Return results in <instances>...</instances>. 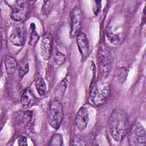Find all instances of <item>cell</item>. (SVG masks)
Here are the masks:
<instances>
[{
	"label": "cell",
	"instance_id": "6da1fadb",
	"mask_svg": "<svg viewBox=\"0 0 146 146\" xmlns=\"http://www.w3.org/2000/svg\"><path fill=\"white\" fill-rule=\"evenodd\" d=\"M128 127V118L122 110L116 109L113 111L109 120V131L111 137L117 142L125 137Z\"/></svg>",
	"mask_w": 146,
	"mask_h": 146
},
{
	"label": "cell",
	"instance_id": "7a4b0ae2",
	"mask_svg": "<svg viewBox=\"0 0 146 146\" xmlns=\"http://www.w3.org/2000/svg\"><path fill=\"white\" fill-rule=\"evenodd\" d=\"M125 33L126 26L123 17L119 15L111 19L107 27L106 35L112 44H120L124 39Z\"/></svg>",
	"mask_w": 146,
	"mask_h": 146
},
{
	"label": "cell",
	"instance_id": "3957f363",
	"mask_svg": "<svg viewBox=\"0 0 146 146\" xmlns=\"http://www.w3.org/2000/svg\"><path fill=\"white\" fill-rule=\"evenodd\" d=\"M48 121L54 129H58L63 121V108L60 100L55 99L50 103L48 109Z\"/></svg>",
	"mask_w": 146,
	"mask_h": 146
},
{
	"label": "cell",
	"instance_id": "277c9868",
	"mask_svg": "<svg viewBox=\"0 0 146 146\" xmlns=\"http://www.w3.org/2000/svg\"><path fill=\"white\" fill-rule=\"evenodd\" d=\"M110 86L106 83H96L90 88V97L95 106H102L106 102L110 94Z\"/></svg>",
	"mask_w": 146,
	"mask_h": 146
},
{
	"label": "cell",
	"instance_id": "5b68a950",
	"mask_svg": "<svg viewBox=\"0 0 146 146\" xmlns=\"http://www.w3.org/2000/svg\"><path fill=\"white\" fill-rule=\"evenodd\" d=\"M128 140L131 146H144L146 143V134L144 127L139 122L135 123L131 128Z\"/></svg>",
	"mask_w": 146,
	"mask_h": 146
},
{
	"label": "cell",
	"instance_id": "8992f818",
	"mask_svg": "<svg viewBox=\"0 0 146 146\" xmlns=\"http://www.w3.org/2000/svg\"><path fill=\"white\" fill-rule=\"evenodd\" d=\"M29 6L25 1H16L12 6L11 14V19L15 22H21L25 20L29 13Z\"/></svg>",
	"mask_w": 146,
	"mask_h": 146
},
{
	"label": "cell",
	"instance_id": "52a82bcc",
	"mask_svg": "<svg viewBox=\"0 0 146 146\" xmlns=\"http://www.w3.org/2000/svg\"><path fill=\"white\" fill-rule=\"evenodd\" d=\"M71 26L70 34L72 36H76L80 31L82 22V11L78 7H75L70 13Z\"/></svg>",
	"mask_w": 146,
	"mask_h": 146
},
{
	"label": "cell",
	"instance_id": "ba28073f",
	"mask_svg": "<svg viewBox=\"0 0 146 146\" xmlns=\"http://www.w3.org/2000/svg\"><path fill=\"white\" fill-rule=\"evenodd\" d=\"M40 54L44 60L50 59L52 48V37L48 33H44L40 41Z\"/></svg>",
	"mask_w": 146,
	"mask_h": 146
},
{
	"label": "cell",
	"instance_id": "9c48e42d",
	"mask_svg": "<svg viewBox=\"0 0 146 146\" xmlns=\"http://www.w3.org/2000/svg\"><path fill=\"white\" fill-rule=\"evenodd\" d=\"M25 30L23 26L14 27L9 36L10 42L16 46H22L25 42Z\"/></svg>",
	"mask_w": 146,
	"mask_h": 146
},
{
	"label": "cell",
	"instance_id": "30bf717a",
	"mask_svg": "<svg viewBox=\"0 0 146 146\" xmlns=\"http://www.w3.org/2000/svg\"><path fill=\"white\" fill-rule=\"evenodd\" d=\"M76 41L78 49L83 60L86 59L90 54V44L85 33L80 31L76 35Z\"/></svg>",
	"mask_w": 146,
	"mask_h": 146
},
{
	"label": "cell",
	"instance_id": "8fae6325",
	"mask_svg": "<svg viewBox=\"0 0 146 146\" xmlns=\"http://www.w3.org/2000/svg\"><path fill=\"white\" fill-rule=\"evenodd\" d=\"M98 65L99 75L102 78H106L110 72L111 68V59L109 56L102 53L99 56Z\"/></svg>",
	"mask_w": 146,
	"mask_h": 146
},
{
	"label": "cell",
	"instance_id": "7c38bea8",
	"mask_svg": "<svg viewBox=\"0 0 146 146\" xmlns=\"http://www.w3.org/2000/svg\"><path fill=\"white\" fill-rule=\"evenodd\" d=\"M89 117L87 109L85 107H81L76 113L75 117V125L80 131L84 130L88 123Z\"/></svg>",
	"mask_w": 146,
	"mask_h": 146
},
{
	"label": "cell",
	"instance_id": "4fadbf2b",
	"mask_svg": "<svg viewBox=\"0 0 146 146\" xmlns=\"http://www.w3.org/2000/svg\"><path fill=\"white\" fill-rule=\"evenodd\" d=\"M36 98L29 88L25 89L21 96L20 102L25 108H30L36 103Z\"/></svg>",
	"mask_w": 146,
	"mask_h": 146
},
{
	"label": "cell",
	"instance_id": "5bb4252c",
	"mask_svg": "<svg viewBox=\"0 0 146 146\" xmlns=\"http://www.w3.org/2000/svg\"><path fill=\"white\" fill-rule=\"evenodd\" d=\"M5 65L6 70L9 74H13L17 69V62L14 58L11 56L7 55L5 58Z\"/></svg>",
	"mask_w": 146,
	"mask_h": 146
},
{
	"label": "cell",
	"instance_id": "9a60e30c",
	"mask_svg": "<svg viewBox=\"0 0 146 146\" xmlns=\"http://www.w3.org/2000/svg\"><path fill=\"white\" fill-rule=\"evenodd\" d=\"M33 117V112L26 111L19 113L18 115V124L21 125L23 127H27L30 124Z\"/></svg>",
	"mask_w": 146,
	"mask_h": 146
},
{
	"label": "cell",
	"instance_id": "2e32d148",
	"mask_svg": "<svg viewBox=\"0 0 146 146\" xmlns=\"http://www.w3.org/2000/svg\"><path fill=\"white\" fill-rule=\"evenodd\" d=\"M34 83L38 94L40 96H43L46 92V84L44 79L41 77H38Z\"/></svg>",
	"mask_w": 146,
	"mask_h": 146
},
{
	"label": "cell",
	"instance_id": "e0dca14e",
	"mask_svg": "<svg viewBox=\"0 0 146 146\" xmlns=\"http://www.w3.org/2000/svg\"><path fill=\"white\" fill-rule=\"evenodd\" d=\"M39 39V36L37 34L35 29V25L32 23L30 25V33L29 36V43L31 46H34L38 42Z\"/></svg>",
	"mask_w": 146,
	"mask_h": 146
},
{
	"label": "cell",
	"instance_id": "ac0fdd59",
	"mask_svg": "<svg viewBox=\"0 0 146 146\" xmlns=\"http://www.w3.org/2000/svg\"><path fill=\"white\" fill-rule=\"evenodd\" d=\"M128 74L127 70L124 67H120L117 69L115 72V77L117 80L123 83L126 79Z\"/></svg>",
	"mask_w": 146,
	"mask_h": 146
},
{
	"label": "cell",
	"instance_id": "d6986e66",
	"mask_svg": "<svg viewBox=\"0 0 146 146\" xmlns=\"http://www.w3.org/2000/svg\"><path fill=\"white\" fill-rule=\"evenodd\" d=\"M67 81L66 80V79H63L60 82V83L58 84V86H56V88L55 90V92L57 97H59V100H60V97H62L64 94V92L67 88Z\"/></svg>",
	"mask_w": 146,
	"mask_h": 146
},
{
	"label": "cell",
	"instance_id": "ffe728a7",
	"mask_svg": "<svg viewBox=\"0 0 146 146\" xmlns=\"http://www.w3.org/2000/svg\"><path fill=\"white\" fill-rule=\"evenodd\" d=\"M49 145H55V146H61L63 145V137L61 134L60 133H55L54 134L49 143Z\"/></svg>",
	"mask_w": 146,
	"mask_h": 146
},
{
	"label": "cell",
	"instance_id": "44dd1931",
	"mask_svg": "<svg viewBox=\"0 0 146 146\" xmlns=\"http://www.w3.org/2000/svg\"><path fill=\"white\" fill-rule=\"evenodd\" d=\"M29 70V63L26 62H22L21 63L18 67V73L19 76L22 79L28 72Z\"/></svg>",
	"mask_w": 146,
	"mask_h": 146
},
{
	"label": "cell",
	"instance_id": "7402d4cb",
	"mask_svg": "<svg viewBox=\"0 0 146 146\" xmlns=\"http://www.w3.org/2000/svg\"><path fill=\"white\" fill-rule=\"evenodd\" d=\"M66 60V56L64 54L61 52L57 51L55 52L54 55V60L55 63L58 65L60 66Z\"/></svg>",
	"mask_w": 146,
	"mask_h": 146
},
{
	"label": "cell",
	"instance_id": "603a6c76",
	"mask_svg": "<svg viewBox=\"0 0 146 146\" xmlns=\"http://www.w3.org/2000/svg\"><path fill=\"white\" fill-rule=\"evenodd\" d=\"M52 2L51 1H44L42 7V14L44 15H47L50 13L52 7Z\"/></svg>",
	"mask_w": 146,
	"mask_h": 146
},
{
	"label": "cell",
	"instance_id": "cb8c5ba5",
	"mask_svg": "<svg viewBox=\"0 0 146 146\" xmlns=\"http://www.w3.org/2000/svg\"><path fill=\"white\" fill-rule=\"evenodd\" d=\"M72 144L74 145H86L87 143L82 137L77 136L74 138Z\"/></svg>",
	"mask_w": 146,
	"mask_h": 146
},
{
	"label": "cell",
	"instance_id": "d4e9b609",
	"mask_svg": "<svg viewBox=\"0 0 146 146\" xmlns=\"http://www.w3.org/2000/svg\"><path fill=\"white\" fill-rule=\"evenodd\" d=\"M95 7L94 8V14L95 15L98 14L99 13L100 9H101V1H95Z\"/></svg>",
	"mask_w": 146,
	"mask_h": 146
},
{
	"label": "cell",
	"instance_id": "484cf974",
	"mask_svg": "<svg viewBox=\"0 0 146 146\" xmlns=\"http://www.w3.org/2000/svg\"><path fill=\"white\" fill-rule=\"evenodd\" d=\"M18 144L19 145H27V138L24 136H19L18 137Z\"/></svg>",
	"mask_w": 146,
	"mask_h": 146
}]
</instances>
